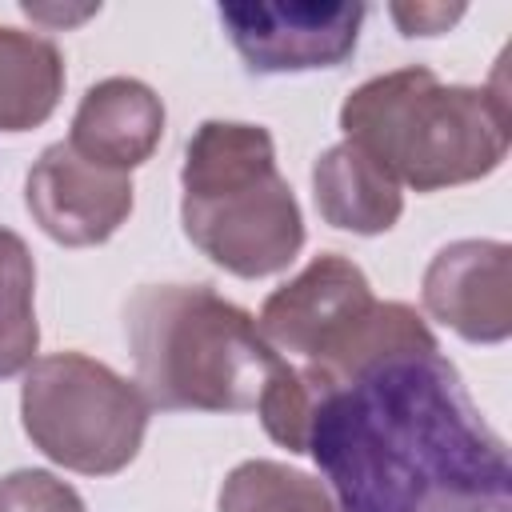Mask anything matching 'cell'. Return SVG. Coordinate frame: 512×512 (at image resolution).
<instances>
[{"instance_id":"1","label":"cell","mask_w":512,"mask_h":512,"mask_svg":"<svg viewBox=\"0 0 512 512\" xmlns=\"http://www.w3.org/2000/svg\"><path fill=\"white\" fill-rule=\"evenodd\" d=\"M308 384L316 404L304 452L336 512H512L504 436L440 348L384 356L340 384Z\"/></svg>"},{"instance_id":"2","label":"cell","mask_w":512,"mask_h":512,"mask_svg":"<svg viewBox=\"0 0 512 512\" xmlns=\"http://www.w3.org/2000/svg\"><path fill=\"white\" fill-rule=\"evenodd\" d=\"M344 140L360 144L400 188L440 192L492 176L512 144L508 96L496 84H444L408 64L364 80L340 104Z\"/></svg>"},{"instance_id":"3","label":"cell","mask_w":512,"mask_h":512,"mask_svg":"<svg viewBox=\"0 0 512 512\" xmlns=\"http://www.w3.org/2000/svg\"><path fill=\"white\" fill-rule=\"evenodd\" d=\"M136 384L160 412H256L284 356L208 284H144L124 304Z\"/></svg>"},{"instance_id":"4","label":"cell","mask_w":512,"mask_h":512,"mask_svg":"<svg viewBox=\"0 0 512 512\" xmlns=\"http://www.w3.org/2000/svg\"><path fill=\"white\" fill-rule=\"evenodd\" d=\"M184 236L224 272L264 280L304 248V212L276 168V140L264 124L204 120L180 164Z\"/></svg>"},{"instance_id":"5","label":"cell","mask_w":512,"mask_h":512,"mask_svg":"<svg viewBox=\"0 0 512 512\" xmlns=\"http://www.w3.org/2000/svg\"><path fill=\"white\" fill-rule=\"evenodd\" d=\"M256 328L284 360L296 356V368L320 384H340L396 352L440 348L416 308L376 300L364 268L340 252L312 256L280 284L260 304Z\"/></svg>"},{"instance_id":"6","label":"cell","mask_w":512,"mask_h":512,"mask_svg":"<svg viewBox=\"0 0 512 512\" xmlns=\"http://www.w3.org/2000/svg\"><path fill=\"white\" fill-rule=\"evenodd\" d=\"M152 404L136 380L84 352L36 356L20 384V424L32 448L80 476L124 472L148 432Z\"/></svg>"},{"instance_id":"7","label":"cell","mask_w":512,"mask_h":512,"mask_svg":"<svg viewBox=\"0 0 512 512\" xmlns=\"http://www.w3.org/2000/svg\"><path fill=\"white\" fill-rule=\"evenodd\" d=\"M364 16L368 8L348 0L220 4V24L252 76L340 68L360 44Z\"/></svg>"},{"instance_id":"8","label":"cell","mask_w":512,"mask_h":512,"mask_svg":"<svg viewBox=\"0 0 512 512\" xmlns=\"http://www.w3.org/2000/svg\"><path fill=\"white\" fill-rule=\"evenodd\" d=\"M136 188L128 172L84 160L68 140L48 144L24 176V208L40 232L64 248H92L132 216Z\"/></svg>"},{"instance_id":"9","label":"cell","mask_w":512,"mask_h":512,"mask_svg":"<svg viewBox=\"0 0 512 512\" xmlns=\"http://www.w3.org/2000/svg\"><path fill=\"white\" fill-rule=\"evenodd\" d=\"M432 320L468 344H504L512 336V248L504 240H452L420 280Z\"/></svg>"},{"instance_id":"10","label":"cell","mask_w":512,"mask_h":512,"mask_svg":"<svg viewBox=\"0 0 512 512\" xmlns=\"http://www.w3.org/2000/svg\"><path fill=\"white\" fill-rule=\"evenodd\" d=\"M164 120L168 112L152 84L136 76H108L80 96L68 144L84 160L132 176V168L152 160V152L160 148Z\"/></svg>"},{"instance_id":"11","label":"cell","mask_w":512,"mask_h":512,"mask_svg":"<svg viewBox=\"0 0 512 512\" xmlns=\"http://www.w3.org/2000/svg\"><path fill=\"white\" fill-rule=\"evenodd\" d=\"M312 200L324 224L352 236H384L404 216V188L352 140L316 156Z\"/></svg>"},{"instance_id":"12","label":"cell","mask_w":512,"mask_h":512,"mask_svg":"<svg viewBox=\"0 0 512 512\" xmlns=\"http://www.w3.org/2000/svg\"><path fill=\"white\" fill-rule=\"evenodd\" d=\"M64 96V52L24 28L0 24V132L40 128Z\"/></svg>"},{"instance_id":"13","label":"cell","mask_w":512,"mask_h":512,"mask_svg":"<svg viewBox=\"0 0 512 512\" xmlns=\"http://www.w3.org/2000/svg\"><path fill=\"white\" fill-rule=\"evenodd\" d=\"M36 348V260L24 236L0 224V380L28 372Z\"/></svg>"},{"instance_id":"14","label":"cell","mask_w":512,"mask_h":512,"mask_svg":"<svg viewBox=\"0 0 512 512\" xmlns=\"http://www.w3.org/2000/svg\"><path fill=\"white\" fill-rule=\"evenodd\" d=\"M216 512H336L324 480L280 460H240L216 496Z\"/></svg>"},{"instance_id":"15","label":"cell","mask_w":512,"mask_h":512,"mask_svg":"<svg viewBox=\"0 0 512 512\" xmlns=\"http://www.w3.org/2000/svg\"><path fill=\"white\" fill-rule=\"evenodd\" d=\"M0 512H88L84 496L48 468H16L0 476Z\"/></svg>"},{"instance_id":"16","label":"cell","mask_w":512,"mask_h":512,"mask_svg":"<svg viewBox=\"0 0 512 512\" xmlns=\"http://www.w3.org/2000/svg\"><path fill=\"white\" fill-rule=\"evenodd\" d=\"M388 16L404 36H440L464 16V4H392Z\"/></svg>"},{"instance_id":"17","label":"cell","mask_w":512,"mask_h":512,"mask_svg":"<svg viewBox=\"0 0 512 512\" xmlns=\"http://www.w3.org/2000/svg\"><path fill=\"white\" fill-rule=\"evenodd\" d=\"M24 12L32 16V20H52V24H76V20H88L92 12H100V4L96 8H76V12H60V8H36V4H24Z\"/></svg>"}]
</instances>
